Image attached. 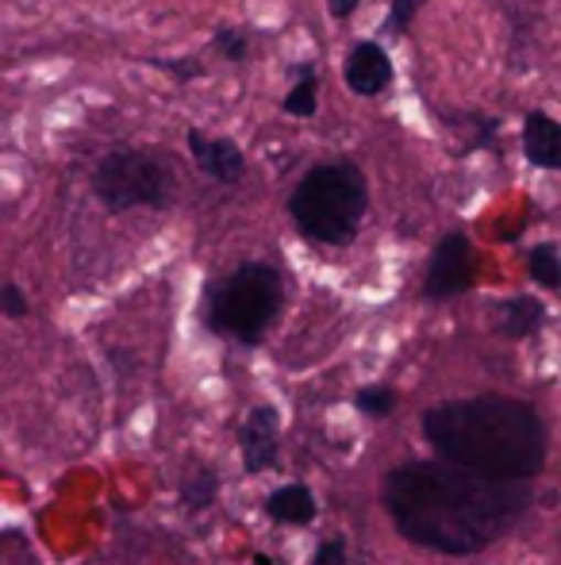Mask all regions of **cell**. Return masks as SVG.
Listing matches in <instances>:
<instances>
[{
  "mask_svg": "<svg viewBox=\"0 0 561 565\" xmlns=\"http://www.w3.org/2000/svg\"><path fill=\"white\" fill-rule=\"evenodd\" d=\"M531 492L519 481L442 461H412L385 477V508L404 539L439 554H477L524 520Z\"/></svg>",
  "mask_w": 561,
  "mask_h": 565,
  "instance_id": "cell-1",
  "label": "cell"
},
{
  "mask_svg": "<svg viewBox=\"0 0 561 565\" xmlns=\"http://www.w3.org/2000/svg\"><path fill=\"white\" fill-rule=\"evenodd\" d=\"M423 435L450 466L524 481L542 469L547 435L535 408L508 396H473V401L439 404L423 416Z\"/></svg>",
  "mask_w": 561,
  "mask_h": 565,
  "instance_id": "cell-2",
  "label": "cell"
},
{
  "mask_svg": "<svg viewBox=\"0 0 561 565\" xmlns=\"http://www.w3.org/2000/svg\"><path fill=\"white\" fill-rule=\"evenodd\" d=\"M369 209L366 178L354 162H323L292 189V224L315 243L343 246L358 235V224Z\"/></svg>",
  "mask_w": 561,
  "mask_h": 565,
  "instance_id": "cell-3",
  "label": "cell"
},
{
  "mask_svg": "<svg viewBox=\"0 0 561 565\" xmlns=\"http://www.w3.org/2000/svg\"><path fill=\"white\" fill-rule=\"evenodd\" d=\"M284 300L281 274L266 262H247L227 281L216 285L208 300V328L235 342H258L278 320Z\"/></svg>",
  "mask_w": 561,
  "mask_h": 565,
  "instance_id": "cell-4",
  "label": "cell"
},
{
  "mask_svg": "<svg viewBox=\"0 0 561 565\" xmlns=\"http://www.w3.org/2000/svg\"><path fill=\"white\" fill-rule=\"evenodd\" d=\"M93 193L112 212L162 209L173 193V173L150 150H112L93 173Z\"/></svg>",
  "mask_w": 561,
  "mask_h": 565,
  "instance_id": "cell-5",
  "label": "cell"
},
{
  "mask_svg": "<svg viewBox=\"0 0 561 565\" xmlns=\"http://www.w3.org/2000/svg\"><path fill=\"white\" fill-rule=\"evenodd\" d=\"M473 274H477V262H473V243L454 231L446 235L431 254V266H427V281L423 292L427 300H450L457 292H465L473 285Z\"/></svg>",
  "mask_w": 561,
  "mask_h": 565,
  "instance_id": "cell-6",
  "label": "cell"
},
{
  "mask_svg": "<svg viewBox=\"0 0 561 565\" xmlns=\"http://www.w3.org/2000/svg\"><path fill=\"white\" fill-rule=\"evenodd\" d=\"M185 139H188V150H193L196 166H201L212 181H219V185H235V181L242 178L247 158H242V150L235 147L231 139H204L196 127H188Z\"/></svg>",
  "mask_w": 561,
  "mask_h": 565,
  "instance_id": "cell-7",
  "label": "cell"
},
{
  "mask_svg": "<svg viewBox=\"0 0 561 565\" xmlns=\"http://www.w3.org/2000/svg\"><path fill=\"white\" fill-rule=\"evenodd\" d=\"M278 431H281V419L273 408H255L247 416L239 431V443H242V461H247L250 473H262L278 461Z\"/></svg>",
  "mask_w": 561,
  "mask_h": 565,
  "instance_id": "cell-8",
  "label": "cell"
},
{
  "mask_svg": "<svg viewBox=\"0 0 561 565\" xmlns=\"http://www.w3.org/2000/svg\"><path fill=\"white\" fill-rule=\"evenodd\" d=\"M392 82V62L377 43H358L346 58V85L358 97H377Z\"/></svg>",
  "mask_w": 561,
  "mask_h": 565,
  "instance_id": "cell-9",
  "label": "cell"
},
{
  "mask_svg": "<svg viewBox=\"0 0 561 565\" xmlns=\"http://www.w3.org/2000/svg\"><path fill=\"white\" fill-rule=\"evenodd\" d=\"M524 154L542 170H561V124L547 113L524 119Z\"/></svg>",
  "mask_w": 561,
  "mask_h": 565,
  "instance_id": "cell-10",
  "label": "cell"
},
{
  "mask_svg": "<svg viewBox=\"0 0 561 565\" xmlns=\"http://www.w3.org/2000/svg\"><path fill=\"white\" fill-rule=\"evenodd\" d=\"M539 323H542V305L535 297H511V300H504L500 312H496V328L508 339L535 335Z\"/></svg>",
  "mask_w": 561,
  "mask_h": 565,
  "instance_id": "cell-11",
  "label": "cell"
},
{
  "mask_svg": "<svg viewBox=\"0 0 561 565\" xmlns=\"http://www.w3.org/2000/svg\"><path fill=\"white\" fill-rule=\"evenodd\" d=\"M266 512L273 515V520L281 523H312L315 520V497L304 489V484H284V489L273 492L270 500H266Z\"/></svg>",
  "mask_w": 561,
  "mask_h": 565,
  "instance_id": "cell-12",
  "label": "cell"
},
{
  "mask_svg": "<svg viewBox=\"0 0 561 565\" xmlns=\"http://www.w3.org/2000/svg\"><path fill=\"white\" fill-rule=\"evenodd\" d=\"M296 77L300 82L289 89V97H284V113L289 116H315V105H320V85H315V70L312 66H296Z\"/></svg>",
  "mask_w": 561,
  "mask_h": 565,
  "instance_id": "cell-13",
  "label": "cell"
},
{
  "mask_svg": "<svg viewBox=\"0 0 561 565\" xmlns=\"http://www.w3.org/2000/svg\"><path fill=\"white\" fill-rule=\"evenodd\" d=\"M216 492H219L216 473L204 469V466H193L185 473V481H181V504L185 508H208L212 500H216Z\"/></svg>",
  "mask_w": 561,
  "mask_h": 565,
  "instance_id": "cell-14",
  "label": "cell"
},
{
  "mask_svg": "<svg viewBox=\"0 0 561 565\" xmlns=\"http://www.w3.org/2000/svg\"><path fill=\"white\" fill-rule=\"evenodd\" d=\"M531 277L547 289H561V254L554 246H535L531 250Z\"/></svg>",
  "mask_w": 561,
  "mask_h": 565,
  "instance_id": "cell-15",
  "label": "cell"
},
{
  "mask_svg": "<svg viewBox=\"0 0 561 565\" xmlns=\"http://www.w3.org/2000/svg\"><path fill=\"white\" fill-rule=\"evenodd\" d=\"M423 4H427V0H392L389 20H385V31H389V35H404V31L412 28L416 12H420Z\"/></svg>",
  "mask_w": 561,
  "mask_h": 565,
  "instance_id": "cell-16",
  "label": "cell"
},
{
  "mask_svg": "<svg viewBox=\"0 0 561 565\" xmlns=\"http://www.w3.org/2000/svg\"><path fill=\"white\" fill-rule=\"evenodd\" d=\"M212 46H216V51L224 54L227 62H242L250 54L247 35H242V31H235V28H219L216 39H212Z\"/></svg>",
  "mask_w": 561,
  "mask_h": 565,
  "instance_id": "cell-17",
  "label": "cell"
},
{
  "mask_svg": "<svg viewBox=\"0 0 561 565\" xmlns=\"http://www.w3.org/2000/svg\"><path fill=\"white\" fill-rule=\"evenodd\" d=\"M358 408L366 412V416H389V412L397 408V393H392V388H362Z\"/></svg>",
  "mask_w": 561,
  "mask_h": 565,
  "instance_id": "cell-18",
  "label": "cell"
},
{
  "mask_svg": "<svg viewBox=\"0 0 561 565\" xmlns=\"http://www.w3.org/2000/svg\"><path fill=\"white\" fill-rule=\"evenodd\" d=\"M0 308H4L8 320H23V316H28V300H23V292L15 289V285L0 289Z\"/></svg>",
  "mask_w": 561,
  "mask_h": 565,
  "instance_id": "cell-19",
  "label": "cell"
},
{
  "mask_svg": "<svg viewBox=\"0 0 561 565\" xmlns=\"http://www.w3.org/2000/svg\"><path fill=\"white\" fill-rule=\"evenodd\" d=\"M150 62H154V66L158 70H170V74H177L181 77V82H193V77H201L204 74V66H201V62H193V58H185V62H173V58H150Z\"/></svg>",
  "mask_w": 561,
  "mask_h": 565,
  "instance_id": "cell-20",
  "label": "cell"
},
{
  "mask_svg": "<svg viewBox=\"0 0 561 565\" xmlns=\"http://www.w3.org/2000/svg\"><path fill=\"white\" fill-rule=\"evenodd\" d=\"M312 565H346V551H343V543H323Z\"/></svg>",
  "mask_w": 561,
  "mask_h": 565,
  "instance_id": "cell-21",
  "label": "cell"
},
{
  "mask_svg": "<svg viewBox=\"0 0 561 565\" xmlns=\"http://www.w3.org/2000/svg\"><path fill=\"white\" fill-rule=\"evenodd\" d=\"M354 8H358V0H327V12L335 15V20H346V15H354Z\"/></svg>",
  "mask_w": 561,
  "mask_h": 565,
  "instance_id": "cell-22",
  "label": "cell"
}]
</instances>
